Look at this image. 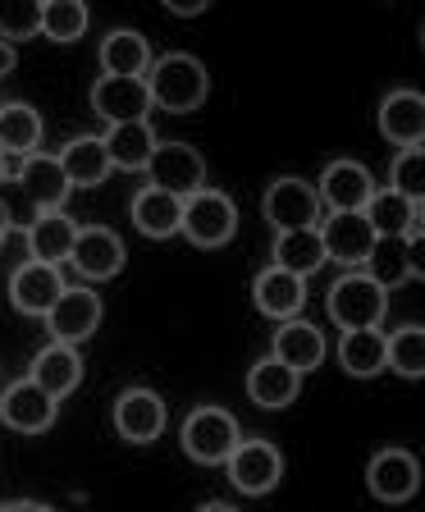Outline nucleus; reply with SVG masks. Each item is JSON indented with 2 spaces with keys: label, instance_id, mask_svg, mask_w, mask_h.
Here are the masks:
<instances>
[{
  "label": "nucleus",
  "instance_id": "30",
  "mask_svg": "<svg viewBox=\"0 0 425 512\" xmlns=\"http://www.w3.org/2000/svg\"><path fill=\"white\" fill-rule=\"evenodd\" d=\"M416 243H407V238H375L371 256H366V275L375 279V284L389 293V288L407 284V279H416V261H412Z\"/></svg>",
  "mask_w": 425,
  "mask_h": 512
},
{
  "label": "nucleus",
  "instance_id": "5",
  "mask_svg": "<svg viewBox=\"0 0 425 512\" xmlns=\"http://www.w3.org/2000/svg\"><path fill=\"white\" fill-rule=\"evenodd\" d=\"M261 211L266 220L275 224V234H293V229H316L320 224V202H316V188L298 174H279L275 183L266 188L261 197Z\"/></svg>",
  "mask_w": 425,
  "mask_h": 512
},
{
  "label": "nucleus",
  "instance_id": "39",
  "mask_svg": "<svg viewBox=\"0 0 425 512\" xmlns=\"http://www.w3.org/2000/svg\"><path fill=\"white\" fill-rule=\"evenodd\" d=\"M14 64H19V55H14V46H5L0 42V83L14 74Z\"/></svg>",
  "mask_w": 425,
  "mask_h": 512
},
{
  "label": "nucleus",
  "instance_id": "36",
  "mask_svg": "<svg viewBox=\"0 0 425 512\" xmlns=\"http://www.w3.org/2000/svg\"><path fill=\"white\" fill-rule=\"evenodd\" d=\"M389 192H398L407 202H421L425 197V151L421 147H407L394 156V165H389Z\"/></svg>",
  "mask_w": 425,
  "mask_h": 512
},
{
  "label": "nucleus",
  "instance_id": "27",
  "mask_svg": "<svg viewBox=\"0 0 425 512\" xmlns=\"http://www.w3.org/2000/svg\"><path fill=\"white\" fill-rule=\"evenodd\" d=\"M128 215H133V229L142 238H174L183 224V202L160 188H142L128 206Z\"/></svg>",
  "mask_w": 425,
  "mask_h": 512
},
{
  "label": "nucleus",
  "instance_id": "24",
  "mask_svg": "<svg viewBox=\"0 0 425 512\" xmlns=\"http://www.w3.org/2000/svg\"><path fill=\"white\" fill-rule=\"evenodd\" d=\"M298 394H302V375L288 371L275 357H261V362L247 371V398H252L256 407H266V412H279V407L298 403Z\"/></svg>",
  "mask_w": 425,
  "mask_h": 512
},
{
  "label": "nucleus",
  "instance_id": "23",
  "mask_svg": "<svg viewBox=\"0 0 425 512\" xmlns=\"http://www.w3.org/2000/svg\"><path fill=\"white\" fill-rule=\"evenodd\" d=\"M28 380L60 403V398H69L78 384H83V357H78V348H69V343H51V348H42L32 357Z\"/></svg>",
  "mask_w": 425,
  "mask_h": 512
},
{
  "label": "nucleus",
  "instance_id": "35",
  "mask_svg": "<svg viewBox=\"0 0 425 512\" xmlns=\"http://www.w3.org/2000/svg\"><path fill=\"white\" fill-rule=\"evenodd\" d=\"M42 32V5L37 0H0V42H32Z\"/></svg>",
  "mask_w": 425,
  "mask_h": 512
},
{
  "label": "nucleus",
  "instance_id": "28",
  "mask_svg": "<svg viewBox=\"0 0 425 512\" xmlns=\"http://www.w3.org/2000/svg\"><path fill=\"white\" fill-rule=\"evenodd\" d=\"M147 69H151V46L142 32L115 28L101 42V74L106 78H147Z\"/></svg>",
  "mask_w": 425,
  "mask_h": 512
},
{
  "label": "nucleus",
  "instance_id": "4",
  "mask_svg": "<svg viewBox=\"0 0 425 512\" xmlns=\"http://www.w3.org/2000/svg\"><path fill=\"white\" fill-rule=\"evenodd\" d=\"M179 234L188 238L192 247H224V243H234V234H238V206H234V197H229V192H220V188L192 192L188 202H183Z\"/></svg>",
  "mask_w": 425,
  "mask_h": 512
},
{
  "label": "nucleus",
  "instance_id": "20",
  "mask_svg": "<svg viewBox=\"0 0 425 512\" xmlns=\"http://www.w3.org/2000/svg\"><path fill=\"white\" fill-rule=\"evenodd\" d=\"M362 215L375 229V238H407V243H421V202H407V197H398V192H389V188H375Z\"/></svg>",
  "mask_w": 425,
  "mask_h": 512
},
{
  "label": "nucleus",
  "instance_id": "9",
  "mask_svg": "<svg viewBox=\"0 0 425 512\" xmlns=\"http://www.w3.org/2000/svg\"><path fill=\"white\" fill-rule=\"evenodd\" d=\"M311 188H316V202L325 215L330 211H366V202H371V192H375V179L362 160H330Z\"/></svg>",
  "mask_w": 425,
  "mask_h": 512
},
{
  "label": "nucleus",
  "instance_id": "43",
  "mask_svg": "<svg viewBox=\"0 0 425 512\" xmlns=\"http://www.w3.org/2000/svg\"><path fill=\"white\" fill-rule=\"evenodd\" d=\"M5 179H10V174H5V156H0V183H5Z\"/></svg>",
  "mask_w": 425,
  "mask_h": 512
},
{
  "label": "nucleus",
  "instance_id": "13",
  "mask_svg": "<svg viewBox=\"0 0 425 512\" xmlns=\"http://www.w3.org/2000/svg\"><path fill=\"white\" fill-rule=\"evenodd\" d=\"M92 110L106 119V128L142 124V119H151L147 78H106V74H101L92 83Z\"/></svg>",
  "mask_w": 425,
  "mask_h": 512
},
{
  "label": "nucleus",
  "instance_id": "34",
  "mask_svg": "<svg viewBox=\"0 0 425 512\" xmlns=\"http://www.w3.org/2000/svg\"><path fill=\"white\" fill-rule=\"evenodd\" d=\"M87 32V5L83 0H46L42 5V37L46 42H78Z\"/></svg>",
  "mask_w": 425,
  "mask_h": 512
},
{
  "label": "nucleus",
  "instance_id": "33",
  "mask_svg": "<svg viewBox=\"0 0 425 512\" xmlns=\"http://www.w3.org/2000/svg\"><path fill=\"white\" fill-rule=\"evenodd\" d=\"M384 371L403 375V380H421L425 375V325H403L384 339Z\"/></svg>",
  "mask_w": 425,
  "mask_h": 512
},
{
  "label": "nucleus",
  "instance_id": "6",
  "mask_svg": "<svg viewBox=\"0 0 425 512\" xmlns=\"http://www.w3.org/2000/svg\"><path fill=\"white\" fill-rule=\"evenodd\" d=\"M147 174H151L147 188L170 192L179 202H188L192 192L206 188V160H202V151L188 147V142H160V147L151 151Z\"/></svg>",
  "mask_w": 425,
  "mask_h": 512
},
{
  "label": "nucleus",
  "instance_id": "17",
  "mask_svg": "<svg viewBox=\"0 0 425 512\" xmlns=\"http://www.w3.org/2000/svg\"><path fill=\"white\" fill-rule=\"evenodd\" d=\"M380 133L389 142H394L398 151L407 147H421L425 138V96L416 92V87H398V92H389L380 101Z\"/></svg>",
  "mask_w": 425,
  "mask_h": 512
},
{
  "label": "nucleus",
  "instance_id": "14",
  "mask_svg": "<svg viewBox=\"0 0 425 512\" xmlns=\"http://www.w3.org/2000/svg\"><path fill=\"white\" fill-rule=\"evenodd\" d=\"M366 485L380 503H407L421 490V462L407 448H380L366 467Z\"/></svg>",
  "mask_w": 425,
  "mask_h": 512
},
{
  "label": "nucleus",
  "instance_id": "29",
  "mask_svg": "<svg viewBox=\"0 0 425 512\" xmlns=\"http://www.w3.org/2000/svg\"><path fill=\"white\" fill-rule=\"evenodd\" d=\"M42 115L28 106V101H10V106H0V156H37V147H42Z\"/></svg>",
  "mask_w": 425,
  "mask_h": 512
},
{
  "label": "nucleus",
  "instance_id": "3",
  "mask_svg": "<svg viewBox=\"0 0 425 512\" xmlns=\"http://www.w3.org/2000/svg\"><path fill=\"white\" fill-rule=\"evenodd\" d=\"M238 421L229 407H192L188 416H183V430H179V444L183 453H188L192 462H202V467H224V458L238 448Z\"/></svg>",
  "mask_w": 425,
  "mask_h": 512
},
{
  "label": "nucleus",
  "instance_id": "12",
  "mask_svg": "<svg viewBox=\"0 0 425 512\" xmlns=\"http://www.w3.org/2000/svg\"><path fill=\"white\" fill-rule=\"evenodd\" d=\"M124 261H128V252H124V238H119L115 229H106V224H87V229H78L74 252H69V266H74L83 279H92V284L115 279L119 270H124Z\"/></svg>",
  "mask_w": 425,
  "mask_h": 512
},
{
  "label": "nucleus",
  "instance_id": "21",
  "mask_svg": "<svg viewBox=\"0 0 425 512\" xmlns=\"http://www.w3.org/2000/svg\"><path fill=\"white\" fill-rule=\"evenodd\" d=\"M325 352H330V343H325V334L311 325V320H284L275 330V348H270V357L275 362H284L288 371H298V375H307V371H316L320 362H325Z\"/></svg>",
  "mask_w": 425,
  "mask_h": 512
},
{
  "label": "nucleus",
  "instance_id": "1",
  "mask_svg": "<svg viewBox=\"0 0 425 512\" xmlns=\"http://www.w3.org/2000/svg\"><path fill=\"white\" fill-rule=\"evenodd\" d=\"M147 92H151V106H156V110H170V115H192V110H202L206 92H211V74H206V64L197 60V55L174 51V55L151 60Z\"/></svg>",
  "mask_w": 425,
  "mask_h": 512
},
{
  "label": "nucleus",
  "instance_id": "42",
  "mask_svg": "<svg viewBox=\"0 0 425 512\" xmlns=\"http://www.w3.org/2000/svg\"><path fill=\"white\" fill-rule=\"evenodd\" d=\"M5 238H10V224H5V215H0V252H5Z\"/></svg>",
  "mask_w": 425,
  "mask_h": 512
},
{
  "label": "nucleus",
  "instance_id": "8",
  "mask_svg": "<svg viewBox=\"0 0 425 512\" xmlns=\"http://www.w3.org/2000/svg\"><path fill=\"white\" fill-rule=\"evenodd\" d=\"M42 320H46V330H51L55 343L78 348V343H87L96 330H101V298H96L87 284H69Z\"/></svg>",
  "mask_w": 425,
  "mask_h": 512
},
{
  "label": "nucleus",
  "instance_id": "18",
  "mask_svg": "<svg viewBox=\"0 0 425 512\" xmlns=\"http://www.w3.org/2000/svg\"><path fill=\"white\" fill-rule=\"evenodd\" d=\"M14 183H19V192L32 202V211L42 215V211H64V202H69V179H64L60 170V160L55 156H28L19 165V174H14Z\"/></svg>",
  "mask_w": 425,
  "mask_h": 512
},
{
  "label": "nucleus",
  "instance_id": "11",
  "mask_svg": "<svg viewBox=\"0 0 425 512\" xmlns=\"http://www.w3.org/2000/svg\"><path fill=\"white\" fill-rule=\"evenodd\" d=\"M316 229H320V243H325V261H339L348 270L366 266V256L375 247V229L366 224L362 211H330Z\"/></svg>",
  "mask_w": 425,
  "mask_h": 512
},
{
  "label": "nucleus",
  "instance_id": "41",
  "mask_svg": "<svg viewBox=\"0 0 425 512\" xmlns=\"http://www.w3.org/2000/svg\"><path fill=\"white\" fill-rule=\"evenodd\" d=\"M197 512H238V508H234V503H224V499H211V503H202Z\"/></svg>",
  "mask_w": 425,
  "mask_h": 512
},
{
  "label": "nucleus",
  "instance_id": "15",
  "mask_svg": "<svg viewBox=\"0 0 425 512\" xmlns=\"http://www.w3.org/2000/svg\"><path fill=\"white\" fill-rule=\"evenodd\" d=\"M64 288L69 284H64L60 266L23 261V266H14V275H10V307L19 311V316H46Z\"/></svg>",
  "mask_w": 425,
  "mask_h": 512
},
{
  "label": "nucleus",
  "instance_id": "22",
  "mask_svg": "<svg viewBox=\"0 0 425 512\" xmlns=\"http://www.w3.org/2000/svg\"><path fill=\"white\" fill-rule=\"evenodd\" d=\"M74 238H78V224L64 211H42L28 229H23L28 261H42V266H64L69 252H74Z\"/></svg>",
  "mask_w": 425,
  "mask_h": 512
},
{
  "label": "nucleus",
  "instance_id": "32",
  "mask_svg": "<svg viewBox=\"0 0 425 512\" xmlns=\"http://www.w3.org/2000/svg\"><path fill=\"white\" fill-rule=\"evenodd\" d=\"M339 366L352 380L384 375V334L380 330H343L339 334Z\"/></svg>",
  "mask_w": 425,
  "mask_h": 512
},
{
  "label": "nucleus",
  "instance_id": "19",
  "mask_svg": "<svg viewBox=\"0 0 425 512\" xmlns=\"http://www.w3.org/2000/svg\"><path fill=\"white\" fill-rule=\"evenodd\" d=\"M252 302H256L261 316L279 320V325H284V320H298L302 307H307V279L270 266V270H261V275L252 279Z\"/></svg>",
  "mask_w": 425,
  "mask_h": 512
},
{
  "label": "nucleus",
  "instance_id": "16",
  "mask_svg": "<svg viewBox=\"0 0 425 512\" xmlns=\"http://www.w3.org/2000/svg\"><path fill=\"white\" fill-rule=\"evenodd\" d=\"M115 430L128 444H156L165 430V398L156 389H124L115 398Z\"/></svg>",
  "mask_w": 425,
  "mask_h": 512
},
{
  "label": "nucleus",
  "instance_id": "25",
  "mask_svg": "<svg viewBox=\"0 0 425 512\" xmlns=\"http://www.w3.org/2000/svg\"><path fill=\"white\" fill-rule=\"evenodd\" d=\"M60 170L64 179H69V188H96V183H106L110 179V156H106V142L96 138V133H78L69 147L60 151Z\"/></svg>",
  "mask_w": 425,
  "mask_h": 512
},
{
  "label": "nucleus",
  "instance_id": "7",
  "mask_svg": "<svg viewBox=\"0 0 425 512\" xmlns=\"http://www.w3.org/2000/svg\"><path fill=\"white\" fill-rule=\"evenodd\" d=\"M224 471L234 480L238 494H261L279 490V480H284V458H279V448L270 439H238V448L224 458Z\"/></svg>",
  "mask_w": 425,
  "mask_h": 512
},
{
  "label": "nucleus",
  "instance_id": "37",
  "mask_svg": "<svg viewBox=\"0 0 425 512\" xmlns=\"http://www.w3.org/2000/svg\"><path fill=\"white\" fill-rule=\"evenodd\" d=\"M0 215H5V224H10V229H28V224L37 220V211H32V202L19 192L14 174H10L5 183H0Z\"/></svg>",
  "mask_w": 425,
  "mask_h": 512
},
{
  "label": "nucleus",
  "instance_id": "38",
  "mask_svg": "<svg viewBox=\"0 0 425 512\" xmlns=\"http://www.w3.org/2000/svg\"><path fill=\"white\" fill-rule=\"evenodd\" d=\"M170 14L192 19V14H206V0H170Z\"/></svg>",
  "mask_w": 425,
  "mask_h": 512
},
{
  "label": "nucleus",
  "instance_id": "31",
  "mask_svg": "<svg viewBox=\"0 0 425 512\" xmlns=\"http://www.w3.org/2000/svg\"><path fill=\"white\" fill-rule=\"evenodd\" d=\"M275 270H288V275H316L325 266V243H320V229H293V234H275Z\"/></svg>",
  "mask_w": 425,
  "mask_h": 512
},
{
  "label": "nucleus",
  "instance_id": "10",
  "mask_svg": "<svg viewBox=\"0 0 425 512\" xmlns=\"http://www.w3.org/2000/svg\"><path fill=\"white\" fill-rule=\"evenodd\" d=\"M55 416H60V403H55L46 389L23 375V380L5 384V394H0V421L14 430V435H46L55 426Z\"/></svg>",
  "mask_w": 425,
  "mask_h": 512
},
{
  "label": "nucleus",
  "instance_id": "2",
  "mask_svg": "<svg viewBox=\"0 0 425 512\" xmlns=\"http://www.w3.org/2000/svg\"><path fill=\"white\" fill-rule=\"evenodd\" d=\"M325 311H330L339 330H380V320L389 316V293L366 270H348L343 279L330 284Z\"/></svg>",
  "mask_w": 425,
  "mask_h": 512
},
{
  "label": "nucleus",
  "instance_id": "26",
  "mask_svg": "<svg viewBox=\"0 0 425 512\" xmlns=\"http://www.w3.org/2000/svg\"><path fill=\"white\" fill-rule=\"evenodd\" d=\"M101 142H106V156L115 170H128V174H138L151 165V151L160 147L156 138V128H151V119H142V124H115L101 133Z\"/></svg>",
  "mask_w": 425,
  "mask_h": 512
},
{
  "label": "nucleus",
  "instance_id": "40",
  "mask_svg": "<svg viewBox=\"0 0 425 512\" xmlns=\"http://www.w3.org/2000/svg\"><path fill=\"white\" fill-rule=\"evenodd\" d=\"M0 512H55L46 503H32V499H19V503H0Z\"/></svg>",
  "mask_w": 425,
  "mask_h": 512
}]
</instances>
